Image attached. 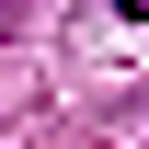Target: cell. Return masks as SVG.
Returning a JSON list of instances; mask_svg holds the SVG:
<instances>
[{
  "instance_id": "obj_1",
  "label": "cell",
  "mask_w": 149,
  "mask_h": 149,
  "mask_svg": "<svg viewBox=\"0 0 149 149\" xmlns=\"http://www.w3.org/2000/svg\"><path fill=\"white\" fill-rule=\"evenodd\" d=\"M115 23H149V0H115Z\"/></svg>"
}]
</instances>
